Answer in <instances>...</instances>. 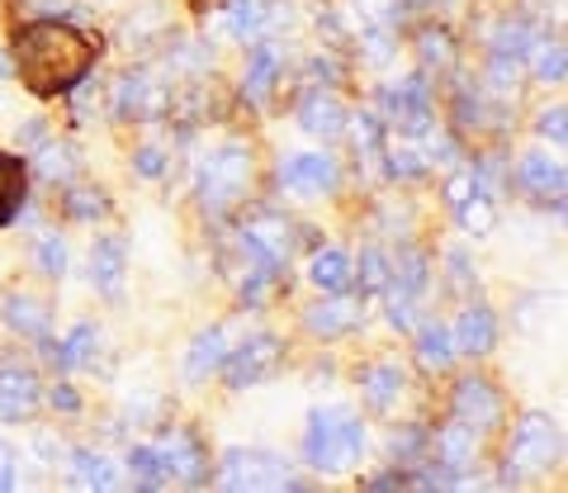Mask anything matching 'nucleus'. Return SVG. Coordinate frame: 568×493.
<instances>
[{
  "instance_id": "obj_1",
  "label": "nucleus",
  "mask_w": 568,
  "mask_h": 493,
  "mask_svg": "<svg viewBox=\"0 0 568 493\" xmlns=\"http://www.w3.org/2000/svg\"><path fill=\"white\" fill-rule=\"evenodd\" d=\"M100 43L91 33L71 29L62 20H39L24 24L14 33V67H20V81L33 95H58L71 91L85 72H91Z\"/></svg>"
},
{
  "instance_id": "obj_2",
  "label": "nucleus",
  "mask_w": 568,
  "mask_h": 493,
  "mask_svg": "<svg viewBox=\"0 0 568 493\" xmlns=\"http://www.w3.org/2000/svg\"><path fill=\"white\" fill-rule=\"evenodd\" d=\"M365 451V427L361 417H351L342 409H317L308 417V432H304V461L313 470H327V474H342L361 461Z\"/></svg>"
},
{
  "instance_id": "obj_3",
  "label": "nucleus",
  "mask_w": 568,
  "mask_h": 493,
  "mask_svg": "<svg viewBox=\"0 0 568 493\" xmlns=\"http://www.w3.org/2000/svg\"><path fill=\"white\" fill-rule=\"evenodd\" d=\"M252 185V148L246 143H223L219 152L204 162V175H200V200L209 214H227Z\"/></svg>"
},
{
  "instance_id": "obj_4",
  "label": "nucleus",
  "mask_w": 568,
  "mask_h": 493,
  "mask_svg": "<svg viewBox=\"0 0 568 493\" xmlns=\"http://www.w3.org/2000/svg\"><path fill=\"white\" fill-rule=\"evenodd\" d=\"M559 455V427L555 417L545 413H526L511 432V446H507V474L503 484H517L521 474H536V470H549Z\"/></svg>"
},
{
  "instance_id": "obj_5",
  "label": "nucleus",
  "mask_w": 568,
  "mask_h": 493,
  "mask_svg": "<svg viewBox=\"0 0 568 493\" xmlns=\"http://www.w3.org/2000/svg\"><path fill=\"white\" fill-rule=\"evenodd\" d=\"M166 110H171V85L156 72H148V67L119 81V91H114V114L119 119L148 123V119H162Z\"/></svg>"
},
{
  "instance_id": "obj_6",
  "label": "nucleus",
  "mask_w": 568,
  "mask_h": 493,
  "mask_svg": "<svg viewBox=\"0 0 568 493\" xmlns=\"http://www.w3.org/2000/svg\"><path fill=\"white\" fill-rule=\"evenodd\" d=\"M219 484L223 489H298V480H290L284 461L271 451H233L223 461Z\"/></svg>"
},
{
  "instance_id": "obj_7",
  "label": "nucleus",
  "mask_w": 568,
  "mask_h": 493,
  "mask_svg": "<svg viewBox=\"0 0 568 493\" xmlns=\"http://www.w3.org/2000/svg\"><path fill=\"white\" fill-rule=\"evenodd\" d=\"M275 365H280V342L271 332H256V338H246L233 356H227L223 375L233 390H252V384H261L265 375H275Z\"/></svg>"
},
{
  "instance_id": "obj_8",
  "label": "nucleus",
  "mask_w": 568,
  "mask_h": 493,
  "mask_svg": "<svg viewBox=\"0 0 568 493\" xmlns=\"http://www.w3.org/2000/svg\"><path fill=\"white\" fill-rule=\"evenodd\" d=\"M152 451H156V465H162L166 484H204L209 461H204V446L194 442L190 432H171Z\"/></svg>"
},
{
  "instance_id": "obj_9",
  "label": "nucleus",
  "mask_w": 568,
  "mask_h": 493,
  "mask_svg": "<svg viewBox=\"0 0 568 493\" xmlns=\"http://www.w3.org/2000/svg\"><path fill=\"white\" fill-rule=\"evenodd\" d=\"M384 114L388 123H398V133H422L432 123V91L422 77H403L398 85L384 91Z\"/></svg>"
},
{
  "instance_id": "obj_10",
  "label": "nucleus",
  "mask_w": 568,
  "mask_h": 493,
  "mask_svg": "<svg viewBox=\"0 0 568 493\" xmlns=\"http://www.w3.org/2000/svg\"><path fill=\"white\" fill-rule=\"evenodd\" d=\"M455 417L484 436V432H493L497 422H503V394H497L488 380H478V375L459 380V390H455Z\"/></svg>"
},
{
  "instance_id": "obj_11",
  "label": "nucleus",
  "mask_w": 568,
  "mask_h": 493,
  "mask_svg": "<svg viewBox=\"0 0 568 493\" xmlns=\"http://www.w3.org/2000/svg\"><path fill=\"white\" fill-rule=\"evenodd\" d=\"M43 399V384L33 370L24 365H6L0 370V422H29L33 409Z\"/></svg>"
},
{
  "instance_id": "obj_12",
  "label": "nucleus",
  "mask_w": 568,
  "mask_h": 493,
  "mask_svg": "<svg viewBox=\"0 0 568 493\" xmlns=\"http://www.w3.org/2000/svg\"><path fill=\"white\" fill-rule=\"evenodd\" d=\"M280 181H284V190H294V195H327L336 185V162L323 152H298L290 162H280Z\"/></svg>"
},
{
  "instance_id": "obj_13",
  "label": "nucleus",
  "mask_w": 568,
  "mask_h": 493,
  "mask_svg": "<svg viewBox=\"0 0 568 493\" xmlns=\"http://www.w3.org/2000/svg\"><path fill=\"white\" fill-rule=\"evenodd\" d=\"M242 238L252 242L256 252L271 256L275 266H284L290 252H294V228H290V219H280V214H252L242 223Z\"/></svg>"
},
{
  "instance_id": "obj_14",
  "label": "nucleus",
  "mask_w": 568,
  "mask_h": 493,
  "mask_svg": "<svg viewBox=\"0 0 568 493\" xmlns=\"http://www.w3.org/2000/svg\"><path fill=\"white\" fill-rule=\"evenodd\" d=\"M403 390H407V375L398 370V361H375V365L361 370V394H365V403L375 413L394 409V403L403 399Z\"/></svg>"
},
{
  "instance_id": "obj_15",
  "label": "nucleus",
  "mask_w": 568,
  "mask_h": 493,
  "mask_svg": "<svg viewBox=\"0 0 568 493\" xmlns=\"http://www.w3.org/2000/svg\"><path fill=\"white\" fill-rule=\"evenodd\" d=\"M436 465L450 470V474L474 470V465H478V432L465 427L459 417L446 422V427H440V436H436Z\"/></svg>"
},
{
  "instance_id": "obj_16",
  "label": "nucleus",
  "mask_w": 568,
  "mask_h": 493,
  "mask_svg": "<svg viewBox=\"0 0 568 493\" xmlns=\"http://www.w3.org/2000/svg\"><path fill=\"white\" fill-rule=\"evenodd\" d=\"M450 342H455V351H465V356H484V351H493L497 346V319H493V309L469 304L465 313H459Z\"/></svg>"
},
{
  "instance_id": "obj_17",
  "label": "nucleus",
  "mask_w": 568,
  "mask_h": 493,
  "mask_svg": "<svg viewBox=\"0 0 568 493\" xmlns=\"http://www.w3.org/2000/svg\"><path fill=\"white\" fill-rule=\"evenodd\" d=\"M298 123H304V133H313V138H336L346 129V110H342L336 95L308 91L304 100H298Z\"/></svg>"
},
{
  "instance_id": "obj_18",
  "label": "nucleus",
  "mask_w": 568,
  "mask_h": 493,
  "mask_svg": "<svg viewBox=\"0 0 568 493\" xmlns=\"http://www.w3.org/2000/svg\"><path fill=\"white\" fill-rule=\"evenodd\" d=\"M355 319H361V304L336 290V299H323V304H313L304 313V328L317 332V338H342V332L355 328Z\"/></svg>"
},
{
  "instance_id": "obj_19",
  "label": "nucleus",
  "mask_w": 568,
  "mask_h": 493,
  "mask_svg": "<svg viewBox=\"0 0 568 493\" xmlns=\"http://www.w3.org/2000/svg\"><path fill=\"white\" fill-rule=\"evenodd\" d=\"M517 181H521L536 200H559V195H564V167H559V157L526 152L521 167H517Z\"/></svg>"
},
{
  "instance_id": "obj_20",
  "label": "nucleus",
  "mask_w": 568,
  "mask_h": 493,
  "mask_svg": "<svg viewBox=\"0 0 568 493\" xmlns=\"http://www.w3.org/2000/svg\"><path fill=\"white\" fill-rule=\"evenodd\" d=\"M275 81H280V52L265 43V39H256L252 62H246V77H242V95L252 100V104H261V100H271Z\"/></svg>"
},
{
  "instance_id": "obj_21",
  "label": "nucleus",
  "mask_w": 568,
  "mask_h": 493,
  "mask_svg": "<svg viewBox=\"0 0 568 493\" xmlns=\"http://www.w3.org/2000/svg\"><path fill=\"white\" fill-rule=\"evenodd\" d=\"M123 261H129L123 242L119 238H100L91 247V285L104 290V294H119V285H123Z\"/></svg>"
},
{
  "instance_id": "obj_22",
  "label": "nucleus",
  "mask_w": 568,
  "mask_h": 493,
  "mask_svg": "<svg viewBox=\"0 0 568 493\" xmlns=\"http://www.w3.org/2000/svg\"><path fill=\"white\" fill-rule=\"evenodd\" d=\"M71 480H77V489H119V470L104 451H77L71 455Z\"/></svg>"
},
{
  "instance_id": "obj_23",
  "label": "nucleus",
  "mask_w": 568,
  "mask_h": 493,
  "mask_svg": "<svg viewBox=\"0 0 568 493\" xmlns=\"http://www.w3.org/2000/svg\"><path fill=\"white\" fill-rule=\"evenodd\" d=\"M223 356H227V332H223V328H209V332H200V338H194V346H190L185 375H190V380H204V375H213V370L223 365Z\"/></svg>"
},
{
  "instance_id": "obj_24",
  "label": "nucleus",
  "mask_w": 568,
  "mask_h": 493,
  "mask_svg": "<svg viewBox=\"0 0 568 493\" xmlns=\"http://www.w3.org/2000/svg\"><path fill=\"white\" fill-rule=\"evenodd\" d=\"M308 280H313L317 290H327V294L346 290V285H351V256H346V252H336V247H327V252H313V261H308Z\"/></svg>"
},
{
  "instance_id": "obj_25",
  "label": "nucleus",
  "mask_w": 568,
  "mask_h": 493,
  "mask_svg": "<svg viewBox=\"0 0 568 493\" xmlns=\"http://www.w3.org/2000/svg\"><path fill=\"white\" fill-rule=\"evenodd\" d=\"M379 157H388V175H422L426 171V152H422V143H417V133H403V138H384V152Z\"/></svg>"
},
{
  "instance_id": "obj_26",
  "label": "nucleus",
  "mask_w": 568,
  "mask_h": 493,
  "mask_svg": "<svg viewBox=\"0 0 568 493\" xmlns=\"http://www.w3.org/2000/svg\"><path fill=\"white\" fill-rule=\"evenodd\" d=\"M455 342H450V328H440V323H426L422 332H417V361L426 365V370H450L455 365Z\"/></svg>"
},
{
  "instance_id": "obj_27",
  "label": "nucleus",
  "mask_w": 568,
  "mask_h": 493,
  "mask_svg": "<svg viewBox=\"0 0 568 493\" xmlns=\"http://www.w3.org/2000/svg\"><path fill=\"white\" fill-rule=\"evenodd\" d=\"M265 29H271V6H261V0H237L233 14H227V33L233 39H265Z\"/></svg>"
},
{
  "instance_id": "obj_28",
  "label": "nucleus",
  "mask_w": 568,
  "mask_h": 493,
  "mask_svg": "<svg viewBox=\"0 0 568 493\" xmlns=\"http://www.w3.org/2000/svg\"><path fill=\"white\" fill-rule=\"evenodd\" d=\"M6 323L14 332H24V338H43V332H48V309L39 304V299H29V294H10Z\"/></svg>"
},
{
  "instance_id": "obj_29",
  "label": "nucleus",
  "mask_w": 568,
  "mask_h": 493,
  "mask_svg": "<svg viewBox=\"0 0 568 493\" xmlns=\"http://www.w3.org/2000/svg\"><path fill=\"white\" fill-rule=\"evenodd\" d=\"M540 33L530 29L526 20H507V24H497L493 29V52L497 58H521L526 62V52H530V43H536Z\"/></svg>"
},
{
  "instance_id": "obj_30",
  "label": "nucleus",
  "mask_w": 568,
  "mask_h": 493,
  "mask_svg": "<svg viewBox=\"0 0 568 493\" xmlns=\"http://www.w3.org/2000/svg\"><path fill=\"white\" fill-rule=\"evenodd\" d=\"M20 200H24V167L10 152H0V223L14 219Z\"/></svg>"
},
{
  "instance_id": "obj_31",
  "label": "nucleus",
  "mask_w": 568,
  "mask_h": 493,
  "mask_svg": "<svg viewBox=\"0 0 568 493\" xmlns=\"http://www.w3.org/2000/svg\"><path fill=\"white\" fill-rule=\"evenodd\" d=\"M388 285H394V294L417 299L422 285H426V256H422V252H403V256L394 261V271H388Z\"/></svg>"
},
{
  "instance_id": "obj_32",
  "label": "nucleus",
  "mask_w": 568,
  "mask_h": 493,
  "mask_svg": "<svg viewBox=\"0 0 568 493\" xmlns=\"http://www.w3.org/2000/svg\"><path fill=\"white\" fill-rule=\"evenodd\" d=\"M417 52H422V67L426 72H450L455 67V43H450V33L446 29H422V39H417Z\"/></svg>"
},
{
  "instance_id": "obj_33",
  "label": "nucleus",
  "mask_w": 568,
  "mask_h": 493,
  "mask_svg": "<svg viewBox=\"0 0 568 493\" xmlns=\"http://www.w3.org/2000/svg\"><path fill=\"white\" fill-rule=\"evenodd\" d=\"M91 356H95V328H85V323H81L77 332H71L67 342L52 346V361H58L62 370H77V365H85Z\"/></svg>"
},
{
  "instance_id": "obj_34",
  "label": "nucleus",
  "mask_w": 568,
  "mask_h": 493,
  "mask_svg": "<svg viewBox=\"0 0 568 493\" xmlns=\"http://www.w3.org/2000/svg\"><path fill=\"white\" fill-rule=\"evenodd\" d=\"M455 214H459V228H465V233H493V223H497V209L484 190H474L469 200H459Z\"/></svg>"
},
{
  "instance_id": "obj_35",
  "label": "nucleus",
  "mask_w": 568,
  "mask_h": 493,
  "mask_svg": "<svg viewBox=\"0 0 568 493\" xmlns=\"http://www.w3.org/2000/svg\"><path fill=\"white\" fill-rule=\"evenodd\" d=\"M530 62H536V72H540V81H564V43H549V39H536L530 43V52H526Z\"/></svg>"
},
{
  "instance_id": "obj_36",
  "label": "nucleus",
  "mask_w": 568,
  "mask_h": 493,
  "mask_svg": "<svg viewBox=\"0 0 568 493\" xmlns=\"http://www.w3.org/2000/svg\"><path fill=\"white\" fill-rule=\"evenodd\" d=\"M33 261H39V271L58 280L67 271V242L58 233H43L39 242H33Z\"/></svg>"
},
{
  "instance_id": "obj_37",
  "label": "nucleus",
  "mask_w": 568,
  "mask_h": 493,
  "mask_svg": "<svg viewBox=\"0 0 568 493\" xmlns=\"http://www.w3.org/2000/svg\"><path fill=\"white\" fill-rule=\"evenodd\" d=\"M488 85L497 95H511L521 85V58H497L493 52V67H488Z\"/></svg>"
},
{
  "instance_id": "obj_38",
  "label": "nucleus",
  "mask_w": 568,
  "mask_h": 493,
  "mask_svg": "<svg viewBox=\"0 0 568 493\" xmlns=\"http://www.w3.org/2000/svg\"><path fill=\"white\" fill-rule=\"evenodd\" d=\"M388 285V256L379 247H365L361 252V290H384Z\"/></svg>"
},
{
  "instance_id": "obj_39",
  "label": "nucleus",
  "mask_w": 568,
  "mask_h": 493,
  "mask_svg": "<svg viewBox=\"0 0 568 493\" xmlns=\"http://www.w3.org/2000/svg\"><path fill=\"white\" fill-rule=\"evenodd\" d=\"M39 171L48 175V181H67V175H71V152L62 143H48L39 152Z\"/></svg>"
},
{
  "instance_id": "obj_40",
  "label": "nucleus",
  "mask_w": 568,
  "mask_h": 493,
  "mask_svg": "<svg viewBox=\"0 0 568 493\" xmlns=\"http://www.w3.org/2000/svg\"><path fill=\"white\" fill-rule=\"evenodd\" d=\"M67 209H71L77 219H95V214H104V200H100V190H71Z\"/></svg>"
},
{
  "instance_id": "obj_41",
  "label": "nucleus",
  "mask_w": 568,
  "mask_h": 493,
  "mask_svg": "<svg viewBox=\"0 0 568 493\" xmlns=\"http://www.w3.org/2000/svg\"><path fill=\"white\" fill-rule=\"evenodd\" d=\"M388 323H394L398 332L413 328V323H417V304H413V299H407V294H394V299H388Z\"/></svg>"
},
{
  "instance_id": "obj_42",
  "label": "nucleus",
  "mask_w": 568,
  "mask_h": 493,
  "mask_svg": "<svg viewBox=\"0 0 568 493\" xmlns=\"http://www.w3.org/2000/svg\"><path fill=\"white\" fill-rule=\"evenodd\" d=\"M536 129H540V138H549V143H555V148H564L568 129H564V110H559V104H555V110H545V114H540Z\"/></svg>"
},
{
  "instance_id": "obj_43",
  "label": "nucleus",
  "mask_w": 568,
  "mask_h": 493,
  "mask_svg": "<svg viewBox=\"0 0 568 493\" xmlns=\"http://www.w3.org/2000/svg\"><path fill=\"white\" fill-rule=\"evenodd\" d=\"M474 190H478L474 171H455V175H450V185H446V200H450V204H459V200H469Z\"/></svg>"
},
{
  "instance_id": "obj_44",
  "label": "nucleus",
  "mask_w": 568,
  "mask_h": 493,
  "mask_svg": "<svg viewBox=\"0 0 568 493\" xmlns=\"http://www.w3.org/2000/svg\"><path fill=\"white\" fill-rule=\"evenodd\" d=\"M133 162H138V171H142V175H162V171H166V162H162V152H156V148H142V152L133 157Z\"/></svg>"
},
{
  "instance_id": "obj_45",
  "label": "nucleus",
  "mask_w": 568,
  "mask_h": 493,
  "mask_svg": "<svg viewBox=\"0 0 568 493\" xmlns=\"http://www.w3.org/2000/svg\"><path fill=\"white\" fill-rule=\"evenodd\" d=\"M14 484V446L0 436V489H10Z\"/></svg>"
},
{
  "instance_id": "obj_46",
  "label": "nucleus",
  "mask_w": 568,
  "mask_h": 493,
  "mask_svg": "<svg viewBox=\"0 0 568 493\" xmlns=\"http://www.w3.org/2000/svg\"><path fill=\"white\" fill-rule=\"evenodd\" d=\"M52 409H62V413H77L81 409V399L67 390V384H58V390H52Z\"/></svg>"
},
{
  "instance_id": "obj_47",
  "label": "nucleus",
  "mask_w": 568,
  "mask_h": 493,
  "mask_svg": "<svg viewBox=\"0 0 568 493\" xmlns=\"http://www.w3.org/2000/svg\"><path fill=\"white\" fill-rule=\"evenodd\" d=\"M450 271H455V285H459V290H465V285H469V261H465V256H459V252H455V256H450Z\"/></svg>"
},
{
  "instance_id": "obj_48",
  "label": "nucleus",
  "mask_w": 568,
  "mask_h": 493,
  "mask_svg": "<svg viewBox=\"0 0 568 493\" xmlns=\"http://www.w3.org/2000/svg\"><path fill=\"white\" fill-rule=\"evenodd\" d=\"M190 6H194V10H204V14H209V10H223V6H227V0H190Z\"/></svg>"
},
{
  "instance_id": "obj_49",
  "label": "nucleus",
  "mask_w": 568,
  "mask_h": 493,
  "mask_svg": "<svg viewBox=\"0 0 568 493\" xmlns=\"http://www.w3.org/2000/svg\"><path fill=\"white\" fill-rule=\"evenodd\" d=\"M0 77H6V58H0Z\"/></svg>"
}]
</instances>
